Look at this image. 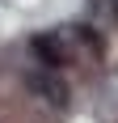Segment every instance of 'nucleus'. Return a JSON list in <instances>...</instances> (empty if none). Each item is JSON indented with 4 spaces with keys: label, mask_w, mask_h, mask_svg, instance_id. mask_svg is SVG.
Masks as SVG:
<instances>
[{
    "label": "nucleus",
    "mask_w": 118,
    "mask_h": 123,
    "mask_svg": "<svg viewBox=\"0 0 118 123\" xmlns=\"http://www.w3.org/2000/svg\"><path fill=\"white\" fill-rule=\"evenodd\" d=\"M30 51H34L47 68H63V64H68V51H63V43H59L55 34H34L30 38Z\"/></svg>",
    "instance_id": "1"
},
{
    "label": "nucleus",
    "mask_w": 118,
    "mask_h": 123,
    "mask_svg": "<svg viewBox=\"0 0 118 123\" xmlns=\"http://www.w3.org/2000/svg\"><path fill=\"white\" fill-rule=\"evenodd\" d=\"M25 85L34 89V93H42L47 102H55V106H63V102H68V85H63L59 76H47V72H30V76H25Z\"/></svg>",
    "instance_id": "2"
}]
</instances>
